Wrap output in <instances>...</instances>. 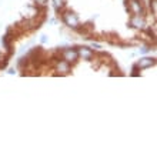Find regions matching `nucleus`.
Returning a JSON list of instances; mask_svg holds the SVG:
<instances>
[{
    "label": "nucleus",
    "instance_id": "nucleus-4",
    "mask_svg": "<svg viewBox=\"0 0 157 157\" xmlns=\"http://www.w3.org/2000/svg\"><path fill=\"white\" fill-rule=\"evenodd\" d=\"M77 53L80 54L83 59H90L91 57V52H90V50H87V49H80Z\"/></svg>",
    "mask_w": 157,
    "mask_h": 157
},
{
    "label": "nucleus",
    "instance_id": "nucleus-3",
    "mask_svg": "<svg viewBox=\"0 0 157 157\" xmlns=\"http://www.w3.org/2000/svg\"><path fill=\"white\" fill-rule=\"evenodd\" d=\"M132 25L136 26V27H141V26H143V19H141L139 14H136V16L132 19Z\"/></svg>",
    "mask_w": 157,
    "mask_h": 157
},
{
    "label": "nucleus",
    "instance_id": "nucleus-6",
    "mask_svg": "<svg viewBox=\"0 0 157 157\" xmlns=\"http://www.w3.org/2000/svg\"><path fill=\"white\" fill-rule=\"evenodd\" d=\"M59 70L67 71V70H69V66H67L66 63H60V64H59Z\"/></svg>",
    "mask_w": 157,
    "mask_h": 157
},
{
    "label": "nucleus",
    "instance_id": "nucleus-5",
    "mask_svg": "<svg viewBox=\"0 0 157 157\" xmlns=\"http://www.w3.org/2000/svg\"><path fill=\"white\" fill-rule=\"evenodd\" d=\"M153 64V60H150V59H143V60H140V63H139V66L140 67H149Z\"/></svg>",
    "mask_w": 157,
    "mask_h": 157
},
{
    "label": "nucleus",
    "instance_id": "nucleus-1",
    "mask_svg": "<svg viewBox=\"0 0 157 157\" xmlns=\"http://www.w3.org/2000/svg\"><path fill=\"white\" fill-rule=\"evenodd\" d=\"M63 20L66 21L69 26H71V27H77L78 26V17L76 16V14H73V13H70V12H64V14H63Z\"/></svg>",
    "mask_w": 157,
    "mask_h": 157
},
{
    "label": "nucleus",
    "instance_id": "nucleus-2",
    "mask_svg": "<svg viewBox=\"0 0 157 157\" xmlns=\"http://www.w3.org/2000/svg\"><path fill=\"white\" fill-rule=\"evenodd\" d=\"M77 56H78L77 52H75V50H71V49L64 52V59H66V62H73V60L77 59Z\"/></svg>",
    "mask_w": 157,
    "mask_h": 157
}]
</instances>
